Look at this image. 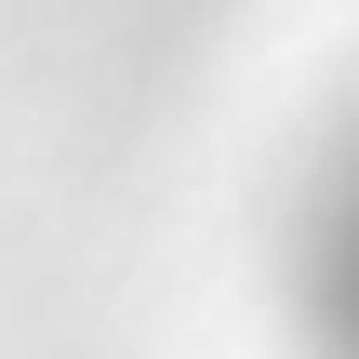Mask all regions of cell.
I'll list each match as a JSON object with an SVG mask.
<instances>
[{
    "label": "cell",
    "mask_w": 359,
    "mask_h": 359,
    "mask_svg": "<svg viewBox=\"0 0 359 359\" xmlns=\"http://www.w3.org/2000/svg\"><path fill=\"white\" fill-rule=\"evenodd\" d=\"M293 306H306V346H320V359H359V120H346V147L320 160V187H306Z\"/></svg>",
    "instance_id": "6da1fadb"
}]
</instances>
